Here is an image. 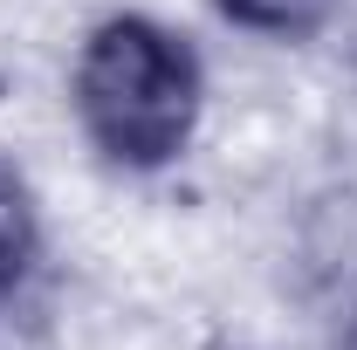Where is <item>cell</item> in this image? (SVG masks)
I'll return each instance as SVG.
<instances>
[{
  "mask_svg": "<svg viewBox=\"0 0 357 350\" xmlns=\"http://www.w3.org/2000/svg\"><path fill=\"white\" fill-rule=\"evenodd\" d=\"M220 14L255 35H316L337 14V0H220Z\"/></svg>",
  "mask_w": 357,
  "mask_h": 350,
  "instance_id": "3",
  "label": "cell"
},
{
  "mask_svg": "<svg viewBox=\"0 0 357 350\" xmlns=\"http://www.w3.org/2000/svg\"><path fill=\"white\" fill-rule=\"evenodd\" d=\"M35 261H42V213H35V192L0 165V309L28 289Z\"/></svg>",
  "mask_w": 357,
  "mask_h": 350,
  "instance_id": "2",
  "label": "cell"
},
{
  "mask_svg": "<svg viewBox=\"0 0 357 350\" xmlns=\"http://www.w3.org/2000/svg\"><path fill=\"white\" fill-rule=\"evenodd\" d=\"M199 55L151 14H110L76 55V117L117 172H158L192 144L199 124Z\"/></svg>",
  "mask_w": 357,
  "mask_h": 350,
  "instance_id": "1",
  "label": "cell"
},
{
  "mask_svg": "<svg viewBox=\"0 0 357 350\" xmlns=\"http://www.w3.org/2000/svg\"><path fill=\"white\" fill-rule=\"evenodd\" d=\"M344 69H351V96H357V42H351V62H344Z\"/></svg>",
  "mask_w": 357,
  "mask_h": 350,
  "instance_id": "4",
  "label": "cell"
}]
</instances>
